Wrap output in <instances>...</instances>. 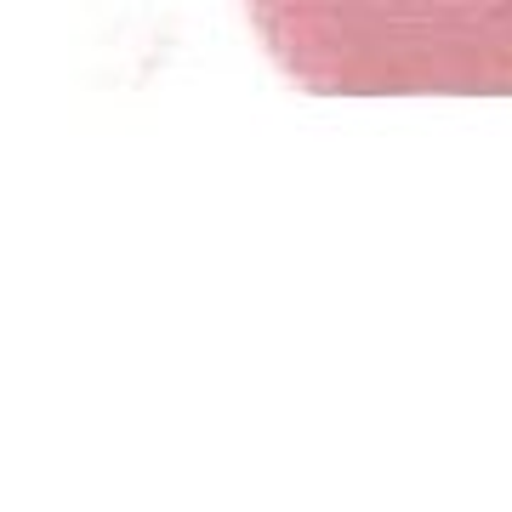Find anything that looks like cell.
Here are the masks:
<instances>
[{
  "label": "cell",
  "mask_w": 512,
  "mask_h": 512,
  "mask_svg": "<svg viewBox=\"0 0 512 512\" xmlns=\"http://www.w3.org/2000/svg\"><path fill=\"white\" fill-rule=\"evenodd\" d=\"M313 97H512V0H245Z\"/></svg>",
  "instance_id": "1"
}]
</instances>
